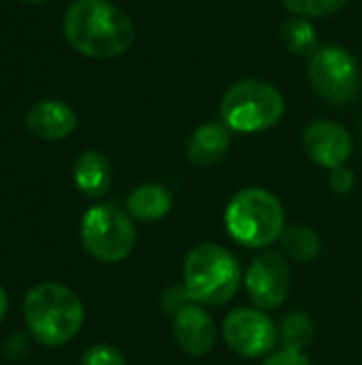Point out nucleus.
I'll use <instances>...</instances> for the list:
<instances>
[{
    "mask_svg": "<svg viewBox=\"0 0 362 365\" xmlns=\"http://www.w3.org/2000/svg\"><path fill=\"white\" fill-rule=\"evenodd\" d=\"M64 36L81 56L109 60L130 49L134 24L109 0H75L64 15Z\"/></svg>",
    "mask_w": 362,
    "mask_h": 365,
    "instance_id": "1",
    "label": "nucleus"
},
{
    "mask_svg": "<svg viewBox=\"0 0 362 365\" xmlns=\"http://www.w3.org/2000/svg\"><path fill=\"white\" fill-rule=\"evenodd\" d=\"M23 317L32 338L43 346L70 342L83 325V304L64 284H36L23 299Z\"/></svg>",
    "mask_w": 362,
    "mask_h": 365,
    "instance_id": "2",
    "label": "nucleus"
},
{
    "mask_svg": "<svg viewBox=\"0 0 362 365\" xmlns=\"http://www.w3.org/2000/svg\"><path fill=\"white\" fill-rule=\"evenodd\" d=\"M183 287L198 306H224L241 287L239 261L224 246L198 244L186 257Z\"/></svg>",
    "mask_w": 362,
    "mask_h": 365,
    "instance_id": "3",
    "label": "nucleus"
},
{
    "mask_svg": "<svg viewBox=\"0 0 362 365\" xmlns=\"http://www.w3.org/2000/svg\"><path fill=\"white\" fill-rule=\"evenodd\" d=\"M224 225L237 244L247 248H267L282 237L286 229V214L273 192L265 188H245L228 201Z\"/></svg>",
    "mask_w": 362,
    "mask_h": 365,
    "instance_id": "4",
    "label": "nucleus"
},
{
    "mask_svg": "<svg viewBox=\"0 0 362 365\" xmlns=\"http://www.w3.org/2000/svg\"><path fill=\"white\" fill-rule=\"evenodd\" d=\"M286 111V101L282 92L258 77H247L233 83L220 105L222 124L228 130L252 135L273 128Z\"/></svg>",
    "mask_w": 362,
    "mask_h": 365,
    "instance_id": "5",
    "label": "nucleus"
},
{
    "mask_svg": "<svg viewBox=\"0 0 362 365\" xmlns=\"http://www.w3.org/2000/svg\"><path fill=\"white\" fill-rule=\"evenodd\" d=\"M81 242L94 259L102 263H119L137 244L132 216L113 203L94 205L81 220Z\"/></svg>",
    "mask_w": 362,
    "mask_h": 365,
    "instance_id": "6",
    "label": "nucleus"
},
{
    "mask_svg": "<svg viewBox=\"0 0 362 365\" xmlns=\"http://www.w3.org/2000/svg\"><path fill=\"white\" fill-rule=\"evenodd\" d=\"M312 88L333 105L350 103L361 88V66L341 45H324L309 60Z\"/></svg>",
    "mask_w": 362,
    "mask_h": 365,
    "instance_id": "7",
    "label": "nucleus"
},
{
    "mask_svg": "<svg viewBox=\"0 0 362 365\" xmlns=\"http://www.w3.org/2000/svg\"><path fill=\"white\" fill-rule=\"evenodd\" d=\"M226 346L245 359L271 355L277 342L275 323L258 308L233 310L222 325Z\"/></svg>",
    "mask_w": 362,
    "mask_h": 365,
    "instance_id": "8",
    "label": "nucleus"
},
{
    "mask_svg": "<svg viewBox=\"0 0 362 365\" xmlns=\"http://www.w3.org/2000/svg\"><path fill=\"white\" fill-rule=\"evenodd\" d=\"M292 287L290 265L280 252L258 255L245 274V291L252 304L267 312L280 308Z\"/></svg>",
    "mask_w": 362,
    "mask_h": 365,
    "instance_id": "9",
    "label": "nucleus"
},
{
    "mask_svg": "<svg viewBox=\"0 0 362 365\" xmlns=\"http://www.w3.org/2000/svg\"><path fill=\"white\" fill-rule=\"evenodd\" d=\"M303 148L314 163L326 169L344 167L352 156L350 133L333 120H316L303 130Z\"/></svg>",
    "mask_w": 362,
    "mask_h": 365,
    "instance_id": "10",
    "label": "nucleus"
},
{
    "mask_svg": "<svg viewBox=\"0 0 362 365\" xmlns=\"http://www.w3.org/2000/svg\"><path fill=\"white\" fill-rule=\"evenodd\" d=\"M173 338L183 353L203 357L213 349L218 331L213 319L198 304H190L173 317Z\"/></svg>",
    "mask_w": 362,
    "mask_h": 365,
    "instance_id": "11",
    "label": "nucleus"
},
{
    "mask_svg": "<svg viewBox=\"0 0 362 365\" xmlns=\"http://www.w3.org/2000/svg\"><path fill=\"white\" fill-rule=\"evenodd\" d=\"M28 130L43 141H58L68 137L77 126V115L70 105L47 98L36 103L26 115Z\"/></svg>",
    "mask_w": 362,
    "mask_h": 365,
    "instance_id": "12",
    "label": "nucleus"
},
{
    "mask_svg": "<svg viewBox=\"0 0 362 365\" xmlns=\"http://www.w3.org/2000/svg\"><path fill=\"white\" fill-rule=\"evenodd\" d=\"M230 145V130L220 122H207L192 130L188 139V158L196 167H211L224 158Z\"/></svg>",
    "mask_w": 362,
    "mask_h": 365,
    "instance_id": "13",
    "label": "nucleus"
},
{
    "mask_svg": "<svg viewBox=\"0 0 362 365\" xmlns=\"http://www.w3.org/2000/svg\"><path fill=\"white\" fill-rule=\"evenodd\" d=\"M73 180L79 192L90 199L102 197L113 182V169L105 154L96 150H85L77 156L73 167Z\"/></svg>",
    "mask_w": 362,
    "mask_h": 365,
    "instance_id": "14",
    "label": "nucleus"
},
{
    "mask_svg": "<svg viewBox=\"0 0 362 365\" xmlns=\"http://www.w3.org/2000/svg\"><path fill=\"white\" fill-rule=\"evenodd\" d=\"M128 214L134 220H143V222H154L164 218L171 207H173V195L169 188L160 186V184H141L137 186L126 201Z\"/></svg>",
    "mask_w": 362,
    "mask_h": 365,
    "instance_id": "15",
    "label": "nucleus"
},
{
    "mask_svg": "<svg viewBox=\"0 0 362 365\" xmlns=\"http://www.w3.org/2000/svg\"><path fill=\"white\" fill-rule=\"evenodd\" d=\"M282 250L288 259L297 261V263H309L314 261L318 255H320V248H322V242H320V235L305 227V225H292V227H286L282 237Z\"/></svg>",
    "mask_w": 362,
    "mask_h": 365,
    "instance_id": "16",
    "label": "nucleus"
},
{
    "mask_svg": "<svg viewBox=\"0 0 362 365\" xmlns=\"http://www.w3.org/2000/svg\"><path fill=\"white\" fill-rule=\"evenodd\" d=\"M282 43L288 51L297 53V56H314L320 45H318V32L314 28V24L305 17H292L288 19L282 30H280Z\"/></svg>",
    "mask_w": 362,
    "mask_h": 365,
    "instance_id": "17",
    "label": "nucleus"
},
{
    "mask_svg": "<svg viewBox=\"0 0 362 365\" xmlns=\"http://www.w3.org/2000/svg\"><path fill=\"white\" fill-rule=\"evenodd\" d=\"M277 340L284 349L305 351L314 340V321L305 312H290L277 325Z\"/></svg>",
    "mask_w": 362,
    "mask_h": 365,
    "instance_id": "18",
    "label": "nucleus"
},
{
    "mask_svg": "<svg viewBox=\"0 0 362 365\" xmlns=\"http://www.w3.org/2000/svg\"><path fill=\"white\" fill-rule=\"evenodd\" d=\"M282 2L290 13L305 19L333 15L348 4V0H282Z\"/></svg>",
    "mask_w": 362,
    "mask_h": 365,
    "instance_id": "19",
    "label": "nucleus"
},
{
    "mask_svg": "<svg viewBox=\"0 0 362 365\" xmlns=\"http://www.w3.org/2000/svg\"><path fill=\"white\" fill-rule=\"evenodd\" d=\"M81 365H126V359L111 344H94L83 353Z\"/></svg>",
    "mask_w": 362,
    "mask_h": 365,
    "instance_id": "20",
    "label": "nucleus"
},
{
    "mask_svg": "<svg viewBox=\"0 0 362 365\" xmlns=\"http://www.w3.org/2000/svg\"><path fill=\"white\" fill-rule=\"evenodd\" d=\"M190 304H194L192 297H190V293L186 291V287H179V284L169 287V289L164 291V295H162V312H164L166 317H171V319H173L177 312H181L186 306H190Z\"/></svg>",
    "mask_w": 362,
    "mask_h": 365,
    "instance_id": "21",
    "label": "nucleus"
},
{
    "mask_svg": "<svg viewBox=\"0 0 362 365\" xmlns=\"http://www.w3.org/2000/svg\"><path fill=\"white\" fill-rule=\"evenodd\" d=\"M331 188L339 195H350L356 186V173L352 169H348L346 165L344 167H335L331 169Z\"/></svg>",
    "mask_w": 362,
    "mask_h": 365,
    "instance_id": "22",
    "label": "nucleus"
},
{
    "mask_svg": "<svg viewBox=\"0 0 362 365\" xmlns=\"http://www.w3.org/2000/svg\"><path fill=\"white\" fill-rule=\"evenodd\" d=\"M262 365H312V361L305 357L303 351L280 349V351H273Z\"/></svg>",
    "mask_w": 362,
    "mask_h": 365,
    "instance_id": "23",
    "label": "nucleus"
},
{
    "mask_svg": "<svg viewBox=\"0 0 362 365\" xmlns=\"http://www.w3.org/2000/svg\"><path fill=\"white\" fill-rule=\"evenodd\" d=\"M6 306H9L6 293H4V289L0 287V323H2V319H4V314H6Z\"/></svg>",
    "mask_w": 362,
    "mask_h": 365,
    "instance_id": "24",
    "label": "nucleus"
},
{
    "mask_svg": "<svg viewBox=\"0 0 362 365\" xmlns=\"http://www.w3.org/2000/svg\"><path fill=\"white\" fill-rule=\"evenodd\" d=\"M23 2H32V4H36V2H45V0H23Z\"/></svg>",
    "mask_w": 362,
    "mask_h": 365,
    "instance_id": "25",
    "label": "nucleus"
}]
</instances>
